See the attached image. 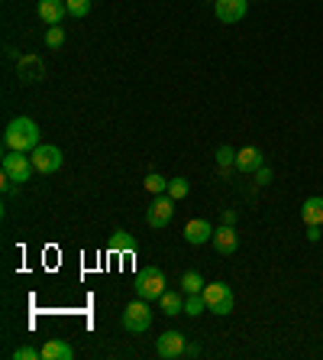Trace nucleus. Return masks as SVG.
<instances>
[{
    "instance_id": "obj_1",
    "label": "nucleus",
    "mask_w": 323,
    "mask_h": 360,
    "mask_svg": "<svg viewBox=\"0 0 323 360\" xmlns=\"http://www.w3.org/2000/svg\"><path fill=\"white\" fill-rule=\"evenodd\" d=\"M3 146L17 152H33L39 146V127L29 117H13L3 130Z\"/></svg>"
},
{
    "instance_id": "obj_2",
    "label": "nucleus",
    "mask_w": 323,
    "mask_h": 360,
    "mask_svg": "<svg viewBox=\"0 0 323 360\" xmlns=\"http://www.w3.org/2000/svg\"><path fill=\"white\" fill-rule=\"evenodd\" d=\"M133 289H136L139 299L156 302V299H162V292H165V273H162L158 266H146V269H139V273H136Z\"/></svg>"
},
{
    "instance_id": "obj_3",
    "label": "nucleus",
    "mask_w": 323,
    "mask_h": 360,
    "mask_svg": "<svg viewBox=\"0 0 323 360\" xmlns=\"http://www.w3.org/2000/svg\"><path fill=\"white\" fill-rule=\"evenodd\" d=\"M123 328H126L129 334H142L152 328V312H149L146 299L136 295V302H129L126 308H123Z\"/></svg>"
},
{
    "instance_id": "obj_4",
    "label": "nucleus",
    "mask_w": 323,
    "mask_h": 360,
    "mask_svg": "<svg viewBox=\"0 0 323 360\" xmlns=\"http://www.w3.org/2000/svg\"><path fill=\"white\" fill-rule=\"evenodd\" d=\"M0 169H3V175L7 179H13L17 185H23V182H29V175H33V159H29L26 152H17V150H7V156H3V162H0Z\"/></svg>"
},
{
    "instance_id": "obj_5",
    "label": "nucleus",
    "mask_w": 323,
    "mask_h": 360,
    "mask_svg": "<svg viewBox=\"0 0 323 360\" xmlns=\"http://www.w3.org/2000/svg\"><path fill=\"white\" fill-rule=\"evenodd\" d=\"M204 302H207V312L213 315H230L233 312V292L226 283H207L204 285Z\"/></svg>"
},
{
    "instance_id": "obj_6",
    "label": "nucleus",
    "mask_w": 323,
    "mask_h": 360,
    "mask_svg": "<svg viewBox=\"0 0 323 360\" xmlns=\"http://www.w3.org/2000/svg\"><path fill=\"white\" fill-rule=\"evenodd\" d=\"M33 166H36V172H58L62 169V150L58 146H49V143H39L36 150H33Z\"/></svg>"
},
{
    "instance_id": "obj_7",
    "label": "nucleus",
    "mask_w": 323,
    "mask_h": 360,
    "mask_svg": "<svg viewBox=\"0 0 323 360\" xmlns=\"http://www.w3.org/2000/svg\"><path fill=\"white\" fill-rule=\"evenodd\" d=\"M172 214H175V198L172 195H158L152 205H149V211H146V221H149V228H165L168 221H172Z\"/></svg>"
},
{
    "instance_id": "obj_8",
    "label": "nucleus",
    "mask_w": 323,
    "mask_h": 360,
    "mask_svg": "<svg viewBox=\"0 0 323 360\" xmlns=\"http://www.w3.org/2000/svg\"><path fill=\"white\" fill-rule=\"evenodd\" d=\"M185 347H188V338L181 331H165L162 338H158V344H156L158 357H165V360L185 357Z\"/></svg>"
},
{
    "instance_id": "obj_9",
    "label": "nucleus",
    "mask_w": 323,
    "mask_h": 360,
    "mask_svg": "<svg viewBox=\"0 0 323 360\" xmlns=\"http://www.w3.org/2000/svg\"><path fill=\"white\" fill-rule=\"evenodd\" d=\"M246 10H249V0H213V13L220 23H240L246 17Z\"/></svg>"
},
{
    "instance_id": "obj_10",
    "label": "nucleus",
    "mask_w": 323,
    "mask_h": 360,
    "mask_svg": "<svg viewBox=\"0 0 323 360\" xmlns=\"http://www.w3.org/2000/svg\"><path fill=\"white\" fill-rule=\"evenodd\" d=\"M213 250L220 256H230L236 253V246H240V237H236V230H233V224H220V228L213 230Z\"/></svg>"
},
{
    "instance_id": "obj_11",
    "label": "nucleus",
    "mask_w": 323,
    "mask_h": 360,
    "mask_svg": "<svg viewBox=\"0 0 323 360\" xmlns=\"http://www.w3.org/2000/svg\"><path fill=\"white\" fill-rule=\"evenodd\" d=\"M185 240H188V244H194V246L210 244V240H213V228L204 218H194V221H188V224H185Z\"/></svg>"
},
{
    "instance_id": "obj_12",
    "label": "nucleus",
    "mask_w": 323,
    "mask_h": 360,
    "mask_svg": "<svg viewBox=\"0 0 323 360\" xmlns=\"http://www.w3.org/2000/svg\"><path fill=\"white\" fill-rule=\"evenodd\" d=\"M262 166H265L262 150H258V146H246V150L236 152V166H233V169H240V172H246V175H252V172L262 169Z\"/></svg>"
},
{
    "instance_id": "obj_13",
    "label": "nucleus",
    "mask_w": 323,
    "mask_h": 360,
    "mask_svg": "<svg viewBox=\"0 0 323 360\" xmlns=\"http://www.w3.org/2000/svg\"><path fill=\"white\" fill-rule=\"evenodd\" d=\"M39 17L46 19L49 26H58L65 19V13H68V7H65V0H39Z\"/></svg>"
},
{
    "instance_id": "obj_14",
    "label": "nucleus",
    "mask_w": 323,
    "mask_h": 360,
    "mask_svg": "<svg viewBox=\"0 0 323 360\" xmlns=\"http://www.w3.org/2000/svg\"><path fill=\"white\" fill-rule=\"evenodd\" d=\"M19 78L23 81H42L46 78V65L36 56H23L19 58Z\"/></svg>"
},
{
    "instance_id": "obj_15",
    "label": "nucleus",
    "mask_w": 323,
    "mask_h": 360,
    "mask_svg": "<svg viewBox=\"0 0 323 360\" xmlns=\"http://www.w3.org/2000/svg\"><path fill=\"white\" fill-rule=\"evenodd\" d=\"M74 351L72 344L62 341V338H52V341H46V347H42V360H72Z\"/></svg>"
},
{
    "instance_id": "obj_16",
    "label": "nucleus",
    "mask_w": 323,
    "mask_h": 360,
    "mask_svg": "<svg viewBox=\"0 0 323 360\" xmlns=\"http://www.w3.org/2000/svg\"><path fill=\"white\" fill-rule=\"evenodd\" d=\"M158 305H162V315H168V318H175V315H185V299H181L178 292H172V289H165V292H162Z\"/></svg>"
},
{
    "instance_id": "obj_17",
    "label": "nucleus",
    "mask_w": 323,
    "mask_h": 360,
    "mask_svg": "<svg viewBox=\"0 0 323 360\" xmlns=\"http://www.w3.org/2000/svg\"><path fill=\"white\" fill-rule=\"evenodd\" d=\"M107 250H110V253H133V250H136V237H133L129 230H113Z\"/></svg>"
},
{
    "instance_id": "obj_18",
    "label": "nucleus",
    "mask_w": 323,
    "mask_h": 360,
    "mask_svg": "<svg viewBox=\"0 0 323 360\" xmlns=\"http://www.w3.org/2000/svg\"><path fill=\"white\" fill-rule=\"evenodd\" d=\"M301 218H304V224H323V198H307L304 208H301Z\"/></svg>"
},
{
    "instance_id": "obj_19",
    "label": "nucleus",
    "mask_w": 323,
    "mask_h": 360,
    "mask_svg": "<svg viewBox=\"0 0 323 360\" xmlns=\"http://www.w3.org/2000/svg\"><path fill=\"white\" fill-rule=\"evenodd\" d=\"M204 279H201V273L197 269H188L185 276H181V289H185V295H191V292H204Z\"/></svg>"
},
{
    "instance_id": "obj_20",
    "label": "nucleus",
    "mask_w": 323,
    "mask_h": 360,
    "mask_svg": "<svg viewBox=\"0 0 323 360\" xmlns=\"http://www.w3.org/2000/svg\"><path fill=\"white\" fill-rule=\"evenodd\" d=\"M201 312H207V302H204V292H191L185 299V315H191V318H197Z\"/></svg>"
},
{
    "instance_id": "obj_21",
    "label": "nucleus",
    "mask_w": 323,
    "mask_h": 360,
    "mask_svg": "<svg viewBox=\"0 0 323 360\" xmlns=\"http://www.w3.org/2000/svg\"><path fill=\"white\" fill-rule=\"evenodd\" d=\"M146 191H152V195H165V191H168V179H165V175H158V172H149V175H146Z\"/></svg>"
},
{
    "instance_id": "obj_22",
    "label": "nucleus",
    "mask_w": 323,
    "mask_h": 360,
    "mask_svg": "<svg viewBox=\"0 0 323 360\" xmlns=\"http://www.w3.org/2000/svg\"><path fill=\"white\" fill-rule=\"evenodd\" d=\"M188 191H191V182L188 179H168V195H172V198H185Z\"/></svg>"
},
{
    "instance_id": "obj_23",
    "label": "nucleus",
    "mask_w": 323,
    "mask_h": 360,
    "mask_svg": "<svg viewBox=\"0 0 323 360\" xmlns=\"http://www.w3.org/2000/svg\"><path fill=\"white\" fill-rule=\"evenodd\" d=\"M217 166H220V169L236 166V150H233V146H220V150H217Z\"/></svg>"
},
{
    "instance_id": "obj_24",
    "label": "nucleus",
    "mask_w": 323,
    "mask_h": 360,
    "mask_svg": "<svg viewBox=\"0 0 323 360\" xmlns=\"http://www.w3.org/2000/svg\"><path fill=\"white\" fill-rule=\"evenodd\" d=\"M46 46L49 49H62L65 46V29L62 26H49L46 29Z\"/></svg>"
},
{
    "instance_id": "obj_25",
    "label": "nucleus",
    "mask_w": 323,
    "mask_h": 360,
    "mask_svg": "<svg viewBox=\"0 0 323 360\" xmlns=\"http://www.w3.org/2000/svg\"><path fill=\"white\" fill-rule=\"evenodd\" d=\"M65 7L72 17H88L91 13V0H65Z\"/></svg>"
},
{
    "instance_id": "obj_26",
    "label": "nucleus",
    "mask_w": 323,
    "mask_h": 360,
    "mask_svg": "<svg viewBox=\"0 0 323 360\" xmlns=\"http://www.w3.org/2000/svg\"><path fill=\"white\" fill-rule=\"evenodd\" d=\"M36 357H42V351H36V347H26V344L13 351V360H36Z\"/></svg>"
},
{
    "instance_id": "obj_27",
    "label": "nucleus",
    "mask_w": 323,
    "mask_h": 360,
    "mask_svg": "<svg viewBox=\"0 0 323 360\" xmlns=\"http://www.w3.org/2000/svg\"><path fill=\"white\" fill-rule=\"evenodd\" d=\"M268 182H272V169H268V166L256 169V185H268Z\"/></svg>"
},
{
    "instance_id": "obj_28",
    "label": "nucleus",
    "mask_w": 323,
    "mask_h": 360,
    "mask_svg": "<svg viewBox=\"0 0 323 360\" xmlns=\"http://www.w3.org/2000/svg\"><path fill=\"white\" fill-rule=\"evenodd\" d=\"M320 237H323V234H320V224H307V240H310V244H317Z\"/></svg>"
},
{
    "instance_id": "obj_29",
    "label": "nucleus",
    "mask_w": 323,
    "mask_h": 360,
    "mask_svg": "<svg viewBox=\"0 0 323 360\" xmlns=\"http://www.w3.org/2000/svg\"><path fill=\"white\" fill-rule=\"evenodd\" d=\"M220 224H236V211H220Z\"/></svg>"
},
{
    "instance_id": "obj_30",
    "label": "nucleus",
    "mask_w": 323,
    "mask_h": 360,
    "mask_svg": "<svg viewBox=\"0 0 323 360\" xmlns=\"http://www.w3.org/2000/svg\"><path fill=\"white\" fill-rule=\"evenodd\" d=\"M185 357H201V344H188V347H185Z\"/></svg>"
}]
</instances>
